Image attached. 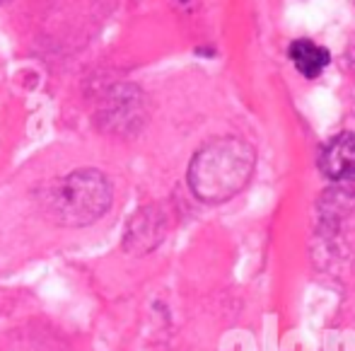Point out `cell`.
Segmentation results:
<instances>
[{
  "label": "cell",
  "instance_id": "277c9868",
  "mask_svg": "<svg viewBox=\"0 0 355 351\" xmlns=\"http://www.w3.org/2000/svg\"><path fill=\"white\" fill-rule=\"evenodd\" d=\"M319 170L336 182L355 179V133L343 131L329 138L319 153Z\"/></svg>",
  "mask_w": 355,
  "mask_h": 351
},
{
  "label": "cell",
  "instance_id": "5b68a950",
  "mask_svg": "<svg viewBox=\"0 0 355 351\" xmlns=\"http://www.w3.org/2000/svg\"><path fill=\"white\" fill-rule=\"evenodd\" d=\"M290 61L295 63L297 73H302L304 78H319V75L327 70V66L331 63V54L327 47L312 42V39H295L290 44Z\"/></svg>",
  "mask_w": 355,
  "mask_h": 351
},
{
  "label": "cell",
  "instance_id": "3957f363",
  "mask_svg": "<svg viewBox=\"0 0 355 351\" xmlns=\"http://www.w3.org/2000/svg\"><path fill=\"white\" fill-rule=\"evenodd\" d=\"M162 240H164V220L157 213V209L153 206L138 209L126 223L123 252L133 254V257H143V254L153 252Z\"/></svg>",
  "mask_w": 355,
  "mask_h": 351
},
{
  "label": "cell",
  "instance_id": "6da1fadb",
  "mask_svg": "<svg viewBox=\"0 0 355 351\" xmlns=\"http://www.w3.org/2000/svg\"><path fill=\"white\" fill-rule=\"evenodd\" d=\"M257 153L242 138H213L196 150L189 163V187L206 204H223L237 197L249 184Z\"/></svg>",
  "mask_w": 355,
  "mask_h": 351
},
{
  "label": "cell",
  "instance_id": "7a4b0ae2",
  "mask_svg": "<svg viewBox=\"0 0 355 351\" xmlns=\"http://www.w3.org/2000/svg\"><path fill=\"white\" fill-rule=\"evenodd\" d=\"M112 179L94 168H80L58 179L44 199L49 220L61 228H85L102 218L112 206Z\"/></svg>",
  "mask_w": 355,
  "mask_h": 351
}]
</instances>
